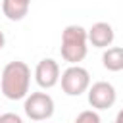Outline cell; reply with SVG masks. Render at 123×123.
I'll return each mask as SVG.
<instances>
[{
	"instance_id": "obj_13",
	"label": "cell",
	"mask_w": 123,
	"mask_h": 123,
	"mask_svg": "<svg viewBox=\"0 0 123 123\" xmlns=\"http://www.w3.org/2000/svg\"><path fill=\"white\" fill-rule=\"evenodd\" d=\"M115 123H123V108L119 110V113H117V117H115Z\"/></svg>"
},
{
	"instance_id": "obj_8",
	"label": "cell",
	"mask_w": 123,
	"mask_h": 123,
	"mask_svg": "<svg viewBox=\"0 0 123 123\" xmlns=\"http://www.w3.org/2000/svg\"><path fill=\"white\" fill-rule=\"evenodd\" d=\"M31 8V0H2V12L10 21H21Z\"/></svg>"
},
{
	"instance_id": "obj_12",
	"label": "cell",
	"mask_w": 123,
	"mask_h": 123,
	"mask_svg": "<svg viewBox=\"0 0 123 123\" xmlns=\"http://www.w3.org/2000/svg\"><path fill=\"white\" fill-rule=\"evenodd\" d=\"M4 46H6V35H4L2 31H0V50H2Z\"/></svg>"
},
{
	"instance_id": "obj_2",
	"label": "cell",
	"mask_w": 123,
	"mask_h": 123,
	"mask_svg": "<svg viewBox=\"0 0 123 123\" xmlns=\"http://www.w3.org/2000/svg\"><path fill=\"white\" fill-rule=\"evenodd\" d=\"M88 37H86V29L81 25H67L62 31V46H60V54L62 58L75 65L79 62H83L86 58L88 52Z\"/></svg>"
},
{
	"instance_id": "obj_10",
	"label": "cell",
	"mask_w": 123,
	"mask_h": 123,
	"mask_svg": "<svg viewBox=\"0 0 123 123\" xmlns=\"http://www.w3.org/2000/svg\"><path fill=\"white\" fill-rule=\"evenodd\" d=\"M75 123H102V119L94 110H85L75 117Z\"/></svg>"
},
{
	"instance_id": "obj_5",
	"label": "cell",
	"mask_w": 123,
	"mask_h": 123,
	"mask_svg": "<svg viewBox=\"0 0 123 123\" xmlns=\"http://www.w3.org/2000/svg\"><path fill=\"white\" fill-rule=\"evenodd\" d=\"M117 92L111 83L108 81H96L92 86H88V104L94 110H108L115 104Z\"/></svg>"
},
{
	"instance_id": "obj_9",
	"label": "cell",
	"mask_w": 123,
	"mask_h": 123,
	"mask_svg": "<svg viewBox=\"0 0 123 123\" xmlns=\"http://www.w3.org/2000/svg\"><path fill=\"white\" fill-rule=\"evenodd\" d=\"M102 63L108 71H121L123 69V46H110L102 54Z\"/></svg>"
},
{
	"instance_id": "obj_1",
	"label": "cell",
	"mask_w": 123,
	"mask_h": 123,
	"mask_svg": "<svg viewBox=\"0 0 123 123\" xmlns=\"http://www.w3.org/2000/svg\"><path fill=\"white\" fill-rule=\"evenodd\" d=\"M31 69L25 62H10L2 69L0 88L8 100H23L29 94Z\"/></svg>"
},
{
	"instance_id": "obj_6",
	"label": "cell",
	"mask_w": 123,
	"mask_h": 123,
	"mask_svg": "<svg viewBox=\"0 0 123 123\" xmlns=\"http://www.w3.org/2000/svg\"><path fill=\"white\" fill-rule=\"evenodd\" d=\"M35 81L40 88H52L60 81V65L52 58H44L35 67Z\"/></svg>"
},
{
	"instance_id": "obj_11",
	"label": "cell",
	"mask_w": 123,
	"mask_h": 123,
	"mask_svg": "<svg viewBox=\"0 0 123 123\" xmlns=\"http://www.w3.org/2000/svg\"><path fill=\"white\" fill-rule=\"evenodd\" d=\"M0 123H23V119L13 111H6V113H0Z\"/></svg>"
},
{
	"instance_id": "obj_3",
	"label": "cell",
	"mask_w": 123,
	"mask_h": 123,
	"mask_svg": "<svg viewBox=\"0 0 123 123\" xmlns=\"http://www.w3.org/2000/svg\"><path fill=\"white\" fill-rule=\"evenodd\" d=\"M54 100L48 92H31L25 96L23 110L25 115L33 121H46L54 115Z\"/></svg>"
},
{
	"instance_id": "obj_4",
	"label": "cell",
	"mask_w": 123,
	"mask_h": 123,
	"mask_svg": "<svg viewBox=\"0 0 123 123\" xmlns=\"http://www.w3.org/2000/svg\"><path fill=\"white\" fill-rule=\"evenodd\" d=\"M60 81H62V90H63L67 96H81V94L86 92L88 86H90V75H88V71H86L85 67H81L79 63L69 65V67L62 73Z\"/></svg>"
},
{
	"instance_id": "obj_7",
	"label": "cell",
	"mask_w": 123,
	"mask_h": 123,
	"mask_svg": "<svg viewBox=\"0 0 123 123\" xmlns=\"http://www.w3.org/2000/svg\"><path fill=\"white\" fill-rule=\"evenodd\" d=\"M86 37H88V42L94 48H108V46H111V42L115 38V33H113V27L110 23L98 21L86 31Z\"/></svg>"
}]
</instances>
